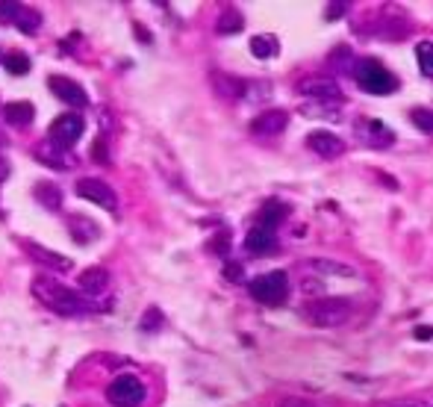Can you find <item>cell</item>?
<instances>
[{
    "mask_svg": "<svg viewBox=\"0 0 433 407\" xmlns=\"http://www.w3.org/2000/svg\"><path fill=\"white\" fill-rule=\"evenodd\" d=\"M33 295L59 316H83V313L97 310L92 301H83V295L71 292L68 287H62V283H56L51 278H35L33 280Z\"/></svg>",
    "mask_w": 433,
    "mask_h": 407,
    "instance_id": "obj_1",
    "label": "cell"
},
{
    "mask_svg": "<svg viewBox=\"0 0 433 407\" xmlns=\"http://www.w3.org/2000/svg\"><path fill=\"white\" fill-rule=\"evenodd\" d=\"M354 77L360 83V89H366L368 95H389L398 89L395 74L383 68L377 59H360V63L354 65Z\"/></svg>",
    "mask_w": 433,
    "mask_h": 407,
    "instance_id": "obj_2",
    "label": "cell"
},
{
    "mask_svg": "<svg viewBox=\"0 0 433 407\" xmlns=\"http://www.w3.org/2000/svg\"><path fill=\"white\" fill-rule=\"evenodd\" d=\"M307 319L318 328H336L351 319V301L345 298H316L307 304Z\"/></svg>",
    "mask_w": 433,
    "mask_h": 407,
    "instance_id": "obj_3",
    "label": "cell"
},
{
    "mask_svg": "<svg viewBox=\"0 0 433 407\" xmlns=\"http://www.w3.org/2000/svg\"><path fill=\"white\" fill-rule=\"evenodd\" d=\"M247 289H251L254 301L265 304V307H277L286 301V295H289V278H286V271H268V275L254 278Z\"/></svg>",
    "mask_w": 433,
    "mask_h": 407,
    "instance_id": "obj_4",
    "label": "cell"
},
{
    "mask_svg": "<svg viewBox=\"0 0 433 407\" xmlns=\"http://www.w3.org/2000/svg\"><path fill=\"white\" fill-rule=\"evenodd\" d=\"M106 399L115 407H139L145 401V384L136 375H118L106 387Z\"/></svg>",
    "mask_w": 433,
    "mask_h": 407,
    "instance_id": "obj_5",
    "label": "cell"
},
{
    "mask_svg": "<svg viewBox=\"0 0 433 407\" xmlns=\"http://www.w3.org/2000/svg\"><path fill=\"white\" fill-rule=\"evenodd\" d=\"M298 92L313 97V101H321V104H339L342 101L339 83L330 80V77H307V80H301Z\"/></svg>",
    "mask_w": 433,
    "mask_h": 407,
    "instance_id": "obj_6",
    "label": "cell"
},
{
    "mask_svg": "<svg viewBox=\"0 0 433 407\" xmlns=\"http://www.w3.org/2000/svg\"><path fill=\"white\" fill-rule=\"evenodd\" d=\"M83 118L77 113H65V115H59L54 125H51V142H56L59 147H71L74 142L83 136Z\"/></svg>",
    "mask_w": 433,
    "mask_h": 407,
    "instance_id": "obj_7",
    "label": "cell"
},
{
    "mask_svg": "<svg viewBox=\"0 0 433 407\" xmlns=\"http://www.w3.org/2000/svg\"><path fill=\"white\" fill-rule=\"evenodd\" d=\"M77 195L85 201H92L97 207H104V209H115L118 207V195L106 186L104 180H92V177H85V180H77Z\"/></svg>",
    "mask_w": 433,
    "mask_h": 407,
    "instance_id": "obj_8",
    "label": "cell"
},
{
    "mask_svg": "<svg viewBox=\"0 0 433 407\" xmlns=\"http://www.w3.org/2000/svg\"><path fill=\"white\" fill-rule=\"evenodd\" d=\"M307 147L313 154L325 157V159H336V157L345 154V142L339 139L336 133H330V130H313L307 136Z\"/></svg>",
    "mask_w": 433,
    "mask_h": 407,
    "instance_id": "obj_9",
    "label": "cell"
},
{
    "mask_svg": "<svg viewBox=\"0 0 433 407\" xmlns=\"http://www.w3.org/2000/svg\"><path fill=\"white\" fill-rule=\"evenodd\" d=\"M51 92L59 97L62 104L68 106H89V95L83 92V86L77 80H68V77H51Z\"/></svg>",
    "mask_w": 433,
    "mask_h": 407,
    "instance_id": "obj_10",
    "label": "cell"
},
{
    "mask_svg": "<svg viewBox=\"0 0 433 407\" xmlns=\"http://www.w3.org/2000/svg\"><path fill=\"white\" fill-rule=\"evenodd\" d=\"M245 248L254 257H265V254H271L277 248V233L271 228H265V225H254L245 237Z\"/></svg>",
    "mask_w": 433,
    "mask_h": 407,
    "instance_id": "obj_11",
    "label": "cell"
},
{
    "mask_svg": "<svg viewBox=\"0 0 433 407\" xmlns=\"http://www.w3.org/2000/svg\"><path fill=\"white\" fill-rule=\"evenodd\" d=\"M286 125H289V115L283 113V109H265V113H259L251 121V133L254 136H277L286 130Z\"/></svg>",
    "mask_w": 433,
    "mask_h": 407,
    "instance_id": "obj_12",
    "label": "cell"
},
{
    "mask_svg": "<svg viewBox=\"0 0 433 407\" xmlns=\"http://www.w3.org/2000/svg\"><path fill=\"white\" fill-rule=\"evenodd\" d=\"M68 233L74 237V242H80V245L101 237V230L95 228V221L85 218V216H68Z\"/></svg>",
    "mask_w": 433,
    "mask_h": 407,
    "instance_id": "obj_13",
    "label": "cell"
},
{
    "mask_svg": "<svg viewBox=\"0 0 433 407\" xmlns=\"http://www.w3.org/2000/svg\"><path fill=\"white\" fill-rule=\"evenodd\" d=\"M360 136L368 142V145H392L395 142V136H392V130L386 127V125H380V121H375V118H366V121H360Z\"/></svg>",
    "mask_w": 433,
    "mask_h": 407,
    "instance_id": "obj_14",
    "label": "cell"
},
{
    "mask_svg": "<svg viewBox=\"0 0 433 407\" xmlns=\"http://www.w3.org/2000/svg\"><path fill=\"white\" fill-rule=\"evenodd\" d=\"M106 287H109V271H106V269H101V266L85 269L83 275H80V289H83V292H89V295H101Z\"/></svg>",
    "mask_w": 433,
    "mask_h": 407,
    "instance_id": "obj_15",
    "label": "cell"
},
{
    "mask_svg": "<svg viewBox=\"0 0 433 407\" xmlns=\"http://www.w3.org/2000/svg\"><path fill=\"white\" fill-rule=\"evenodd\" d=\"M27 251H30L39 263L51 266V269H59V271L74 269V260H71V257H62V254H56V251H51V248H42V245H27Z\"/></svg>",
    "mask_w": 433,
    "mask_h": 407,
    "instance_id": "obj_16",
    "label": "cell"
},
{
    "mask_svg": "<svg viewBox=\"0 0 433 407\" xmlns=\"http://www.w3.org/2000/svg\"><path fill=\"white\" fill-rule=\"evenodd\" d=\"M289 216V207L286 204H280V201H265L263 209H259V218H256V225H265L271 230H277V225L283 218Z\"/></svg>",
    "mask_w": 433,
    "mask_h": 407,
    "instance_id": "obj_17",
    "label": "cell"
},
{
    "mask_svg": "<svg viewBox=\"0 0 433 407\" xmlns=\"http://www.w3.org/2000/svg\"><path fill=\"white\" fill-rule=\"evenodd\" d=\"M12 24L21 30V33H27L33 35L35 30L42 27V12L39 9H33V6H18V12L12 15Z\"/></svg>",
    "mask_w": 433,
    "mask_h": 407,
    "instance_id": "obj_18",
    "label": "cell"
},
{
    "mask_svg": "<svg viewBox=\"0 0 433 407\" xmlns=\"http://www.w3.org/2000/svg\"><path fill=\"white\" fill-rule=\"evenodd\" d=\"M3 115H6L9 125L18 127V125H30L33 115H35V109H33V104H27V101H12V104L3 106Z\"/></svg>",
    "mask_w": 433,
    "mask_h": 407,
    "instance_id": "obj_19",
    "label": "cell"
},
{
    "mask_svg": "<svg viewBox=\"0 0 433 407\" xmlns=\"http://www.w3.org/2000/svg\"><path fill=\"white\" fill-rule=\"evenodd\" d=\"M242 27H245V18H242L239 9H224L218 15V24H215L218 35H233V33H239Z\"/></svg>",
    "mask_w": 433,
    "mask_h": 407,
    "instance_id": "obj_20",
    "label": "cell"
},
{
    "mask_svg": "<svg viewBox=\"0 0 433 407\" xmlns=\"http://www.w3.org/2000/svg\"><path fill=\"white\" fill-rule=\"evenodd\" d=\"M33 195H35V201H39L42 207H47V209H59L62 207V192L54 186V183H35Z\"/></svg>",
    "mask_w": 433,
    "mask_h": 407,
    "instance_id": "obj_21",
    "label": "cell"
},
{
    "mask_svg": "<svg viewBox=\"0 0 433 407\" xmlns=\"http://www.w3.org/2000/svg\"><path fill=\"white\" fill-rule=\"evenodd\" d=\"M277 51H280V45L275 35H254L251 39V54L256 59H271V56H277Z\"/></svg>",
    "mask_w": 433,
    "mask_h": 407,
    "instance_id": "obj_22",
    "label": "cell"
},
{
    "mask_svg": "<svg viewBox=\"0 0 433 407\" xmlns=\"http://www.w3.org/2000/svg\"><path fill=\"white\" fill-rule=\"evenodd\" d=\"M215 89L221 92V95H227V97H242L245 92H247V86L251 83H245V80H239V77H227V74H215Z\"/></svg>",
    "mask_w": 433,
    "mask_h": 407,
    "instance_id": "obj_23",
    "label": "cell"
},
{
    "mask_svg": "<svg viewBox=\"0 0 433 407\" xmlns=\"http://www.w3.org/2000/svg\"><path fill=\"white\" fill-rule=\"evenodd\" d=\"M309 269H316V271H325V275H342V278H354L357 271L351 266H345V263H333V260H309L307 263Z\"/></svg>",
    "mask_w": 433,
    "mask_h": 407,
    "instance_id": "obj_24",
    "label": "cell"
},
{
    "mask_svg": "<svg viewBox=\"0 0 433 407\" xmlns=\"http://www.w3.org/2000/svg\"><path fill=\"white\" fill-rule=\"evenodd\" d=\"M416 56H418V68H422L425 77H433V42H418Z\"/></svg>",
    "mask_w": 433,
    "mask_h": 407,
    "instance_id": "obj_25",
    "label": "cell"
},
{
    "mask_svg": "<svg viewBox=\"0 0 433 407\" xmlns=\"http://www.w3.org/2000/svg\"><path fill=\"white\" fill-rule=\"evenodd\" d=\"M410 118H413V125L422 130V133H430L433 136V109L418 106V109H413V113H410Z\"/></svg>",
    "mask_w": 433,
    "mask_h": 407,
    "instance_id": "obj_26",
    "label": "cell"
},
{
    "mask_svg": "<svg viewBox=\"0 0 433 407\" xmlns=\"http://www.w3.org/2000/svg\"><path fill=\"white\" fill-rule=\"evenodd\" d=\"M3 65H6L9 74H15V77H18V74H27L30 71V59L24 56V54H9L3 59Z\"/></svg>",
    "mask_w": 433,
    "mask_h": 407,
    "instance_id": "obj_27",
    "label": "cell"
},
{
    "mask_svg": "<svg viewBox=\"0 0 433 407\" xmlns=\"http://www.w3.org/2000/svg\"><path fill=\"white\" fill-rule=\"evenodd\" d=\"M375 407H433L422 399H389V401H377Z\"/></svg>",
    "mask_w": 433,
    "mask_h": 407,
    "instance_id": "obj_28",
    "label": "cell"
},
{
    "mask_svg": "<svg viewBox=\"0 0 433 407\" xmlns=\"http://www.w3.org/2000/svg\"><path fill=\"white\" fill-rule=\"evenodd\" d=\"M224 278H227V280H242V266H239V263L224 266Z\"/></svg>",
    "mask_w": 433,
    "mask_h": 407,
    "instance_id": "obj_29",
    "label": "cell"
},
{
    "mask_svg": "<svg viewBox=\"0 0 433 407\" xmlns=\"http://www.w3.org/2000/svg\"><path fill=\"white\" fill-rule=\"evenodd\" d=\"M156 325H159V310H147V313H145L142 328H145V330H151V328H156Z\"/></svg>",
    "mask_w": 433,
    "mask_h": 407,
    "instance_id": "obj_30",
    "label": "cell"
},
{
    "mask_svg": "<svg viewBox=\"0 0 433 407\" xmlns=\"http://www.w3.org/2000/svg\"><path fill=\"white\" fill-rule=\"evenodd\" d=\"M277 407H318V404H313V401H304V399H283Z\"/></svg>",
    "mask_w": 433,
    "mask_h": 407,
    "instance_id": "obj_31",
    "label": "cell"
},
{
    "mask_svg": "<svg viewBox=\"0 0 433 407\" xmlns=\"http://www.w3.org/2000/svg\"><path fill=\"white\" fill-rule=\"evenodd\" d=\"M95 159H97V163H106V147H104V142H95Z\"/></svg>",
    "mask_w": 433,
    "mask_h": 407,
    "instance_id": "obj_32",
    "label": "cell"
},
{
    "mask_svg": "<svg viewBox=\"0 0 433 407\" xmlns=\"http://www.w3.org/2000/svg\"><path fill=\"white\" fill-rule=\"evenodd\" d=\"M416 337L418 340H433V328H416Z\"/></svg>",
    "mask_w": 433,
    "mask_h": 407,
    "instance_id": "obj_33",
    "label": "cell"
},
{
    "mask_svg": "<svg viewBox=\"0 0 433 407\" xmlns=\"http://www.w3.org/2000/svg\"><path fill=\"white\" fill-rule=\"evenodd\" d=\"M136 33H139V39H142V42H151V35H147V30H145V27H139V24H136Z\"/></svg>",
    "mask_w": 433,
    "mask_h": 407,
    "instance_id": "obj_34",
    "label": "cell"
},
{
    "mask_svg": "<svg viewBox=\"0 0 433 407\" xmlns=\"http://www.w3.org/2000/svg\"><path fill=\"white\" fill-rule=\"evenodd\" d=\"M9 175V166H6V159H0V180H3Z\"/></svg>",
    "mask_w": 433,
    "mask_h": 407,
    "instance_id": "obj_35",
    "label": "cell"
}]
</instances>
